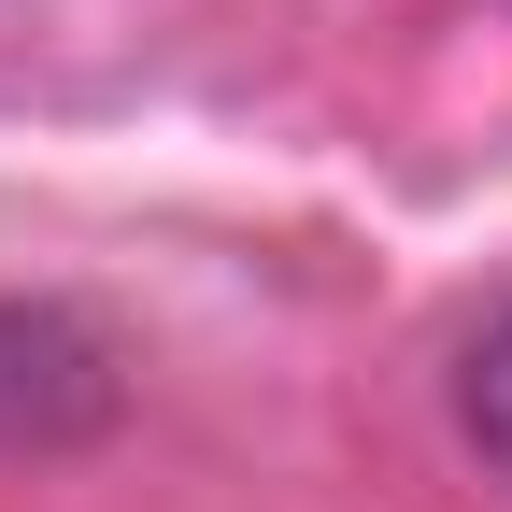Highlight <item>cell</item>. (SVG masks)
<instances>
[{
  "mask_svg": "<svg viewBox=\"0 0 512 512\" xmlns=\"http://www.w3.org/2000/svg\"><path fill=\"white\" fill-rule=\"evenodd\" d=\"M114 427V342L86 313H43V299H0V441H86Z\"/></svg>",
  "mask_w": 512,
  "mask_h": 512,
  "instance_id": "6da1fadb",
  "label": "cell"
},
{
  "mask_svg": "<svg viewBox=\"0 0 512 512\" xmlns=\"http://www.w3.org/2000/svg\"><path fill=\"white\" fill-rule=\"evenodd\" d=\"M456 441L512 484V299L484 313V328H470V356H456Z\"/></svg>",
  "mask_w": 512,
  "mask_h": 512,
  "instance_id": "7a4b0ae2",
  "label": "cell"
}]
</instances>
